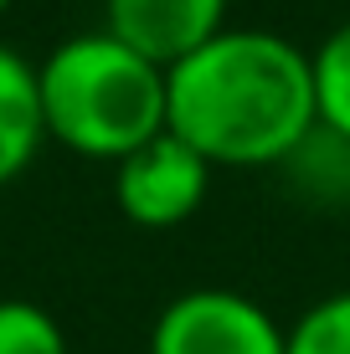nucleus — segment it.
Instances as JSON below:
<instances>
[{
    "instance_id": "obj_1",
    "label": "nucleus",
    "mask_w": 350,
    "mask_h": 354,
    "mask_svg": "<svg viewBox=\"0 0 350 354\" xmlns=\"http://www.w3.org/2000/svg\"><path fill=\"white\" fill-rule=\"evenodd\" d=\"M170 133L216 169H268L320 129L309 52L263 26H227L165 67Z\"/></svg>"
},
{
    "instance_id": "obj_2",
    "label": "nucleus",
    "mask_w": 350,
    "mask_h": 354,
    "mask_svg": "<svg viewBox=\"0 0 350 354\" xmlns=\"http://www.w3.org/2000/svg\"><path fill=\"white\" fill-rule=\"evenodd\" d=\"M46 139L82 160H124L170 129L165 67L119 41L114 31H82L52 46L36 67Z\"/></svg>"
},
{
    "instance_id": "obj_3",
    "label": "nucleus",
    "mask_w": 350,
    "mask_h": 354,
    "mask_svg": "<svg viewBox=\"0 0 350 354\" xmlns=\"http://www.w3.org/2000/svg\"><path fill=\"white\" fill-rule=\"evenodd\" d=\"M150 354H288V328L237 288H191L160 308Z\"/></svg>"
},
{
    "instance_id": "obj_4",
    "label": "nucleus",
    "mask_w": 350,
    "mask_h": 354,
    "mask_svg": "<svg viewBox=\"0 0 350 354\" xmlns=\"http://www.w3.org/2000/svg\"><path fill=\"white\" fill-rule=\"evenodd\" d=\"M211 169L216 165L207 154L165 129L114 165V201L124 211V221H134L144 231H170L207 205Z\"/></svg>"
},
{
    "instance_id": "obj_5",
    "label": "nucleus",
    "mask_w": 350,
    "mask_h": 354,
    "mask_svg": "<svg viewBox=\"0 0 350 354\" xmlns=\"http://www.w3.org/2000/svg\"><path fill=\"white\" fill-rule=\"evenodd\" d=\"M103 31H114L150 62L175 67L227 31V0H103Z\"/></svg>"
},
{
    "instance_id": "obj_6",
    "label": "nucleus",
    "mask_w": 350,
    "mask_h": 354,
    "mask_svg": "<svg viewBox=\"0 0 350 354\" xmlns=\"http://www.w3.org/2000/svg\"><path fill=\"white\" fill-rule=\"evenodd\" d=\"M42 144H46V118L36 67L10 46H0V190L36 160Z\"/></svg>"
},
{
    "instance_id": "obj_7",
    "label": "nucleus",
    "mask_w": 350,
    "mask_h": 354,
    "mask_svg": "<svg viewBox=\"0 0 350 354\" xmlns=\"http://www.w3.org/2000/svg\"><path fill=\"white\" fill-rule=\"evenodd\" d=\"M309 72H315V113L320 129L350 144V21L335 26L324 41L309 52Z\"/></svg>"
},
{
    "instance_id": "obj_8",
    "label": "nucleus",
    "mask_w": 350,
    "mask_h": 354,
    "mask_svg": "<svg viewBox=\"0 0 350 354\" xmlns=\"http://www.w3.org/2000/svg\"><path fill=\"white\" fill-rule=\"evenodd\" d=\"M288 354H350V288L309 303L288 324Z\"/></svg>"
},
{
    "instance_id": "obj_9",
    "label": "nucleus",
    "mask_w": 350,
    "mask_h": 354,
    "mask_svg": "<svg viewBox=\"0 0 350 354\" xmlns=\"http://www.w3.org/2000/svg\"><path fill=\"white\" fill-rule=\"evenodd\" d=\"M0 354H72L67 334L42 303L0 298Z\"/></svg>"
},
{
    "instance_id": "obj_10",
    "label": "nucleus",
    "mask_w": 350,
    "mask_h": 354,
    "mask_svg": "<svg viewBox=\"0 0 350 354\" xmlns=\"http://www.w3.org/2000/svg\"><path fill=\"white\" fill-rule=\"evenodd\" d=\"M6 10H10V0H0V16H6Z\"/></svg>"
},
{
    "instance_id": "obj_11",
    "label": "nucleus",
    "mask_w": 350,
    "mask_h": 354,
    "mask_svg": "<svg viewBox=\"0 0 350 354\" xmlns=\"http://www.w3.org/2000/svg\"><path fill=\"white\" fill-rule=\"evenodd\" d=\"M345 201H350V180H345Z\"/></svg>"
}]
</instances>
